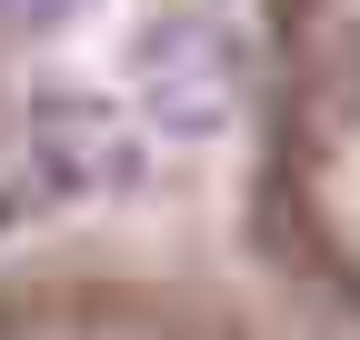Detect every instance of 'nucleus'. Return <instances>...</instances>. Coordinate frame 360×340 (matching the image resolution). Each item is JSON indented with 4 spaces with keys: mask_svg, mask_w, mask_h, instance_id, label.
<instances>
[{
    "mask_svg": "<svg viewBox=\"0 0 360 340\" xmlns=\"http://www.w3.org/2000/svg\"><path fill=\"white\" fill-rule=\"evenodd\" d=\"M130 181H141V131H120L110 100L60 91V100L30 110V170H20L30 210H60V200H90V190H130Z\"/></svg>",
    "mask_w": 360,
    "mask_h": 340,
    "instance_id": "nucleus-1",
    "label": "nucleus"
},
{
    "mask_svg": "<svg viewBox=\"0 0 360 340\" xmlns=\"http://www.w3.org/2000/svg\"><path fill=\"white\" fill-rule=\"evenodd\" d=\"M141 100H150V131H170V140L231 131V110H240L231 40H220L210 20H160V30L141 40Z\"/></svg>",
    "mask_w": 360,
    "mask_h": 340,
    "instance_id": "nucleus-2",
    "label": "nucleus"
},
{
    "mask_svg": "<svg viewBox=\"0 0 360 340\" xmlns=\"http://www.w3.org/2000/svg\"><path fill=\"white\" fill-rule=\"evenodd\" d=\"M60 11H80V0H0V20H11V30H51Z\"/></svg>",
    "mask_w": 360,
    "mask_h": 340,
    "instance_id": "nucleus-3",
    "label": "nucleus"
}]
</instances>
